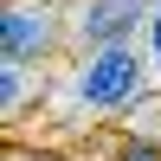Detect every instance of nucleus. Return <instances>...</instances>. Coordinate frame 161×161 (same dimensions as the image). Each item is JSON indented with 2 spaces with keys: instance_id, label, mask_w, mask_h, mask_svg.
<instances>
[{
  "instance_id": "obj_4",
  "label": "nucleus",
  "mask_w": 161,
  "mask_h": 161,
  "mask_svg": "<svg viewBox=\"0 0 161 161\" xmlns=\"http://www.w3.org/2000/svg\"><path fill=\"white\" fill-rule=\"evenodd\" d=\"M116 161H161V148L148 136H123V142H116Z\"/></svg>"
},
{
  "instance_id": "obj_6",
  "label": "nucleus",
  "mask_w": 161,
  "mask_h": 161,
  "mask_svg": "<svg viewBox=\"0 0 161 161\" xmlns=\"http://www.w3.org/2000/svg\"><path fill=\"white\" fill-rule=\"evenodd\" d=\"M148 52L161 58V7H155V19H148Z\"/></svg>"
},
{
  "instance_id": "obj_2",
  "label": "nucleus",
  "mask_w": 161,
  "mask_h": 161,
  "mask_svg": "<svg viewBox=\"0 0 161 161\" xmlns=\"http://www.w3.org/2000/svg\"><path fill=\"white\" fill-rule=\"evenodd\" d=\"M52 45H58V19H52V7H45V0H39V7L13 0L7 19H0V52H7V64H32V58H45Z\"/></svg>"
},
{
  "instance_id": "obj_3",
  "label": "nucleus",
  "mask_w": 161,
  "mask_h": 161,
  "mask_svg": "<svg viewBox=\"0 0 161 161\" xmlns=\"http://www.w3.org/2000/svg\"><path fill=\"white\" fill-rule=\"evenodd\" d=\"M142 7L148 0H90L84 19H77L84 45H129V26L142 19Z\"/></svg>"
},
{
  "instance_id": "obj_7",
  "label": "nucleus",
  "mask_w": 161,
  "mask_h": 161,
  "mask_svg": "<svg viewBox=\"0 0 161 161\" xmlns=\"http://www.w3.org/2000/svg\"><path fill=\"white\" fill-rule=\"evenodd\" d=\"M13 161H26V155H13Z\"/></svg>"
},
{
  "instance_id": "obj_5",
  "label": "nucleus",
  "mask_w": 161,
  "mask_h": 161,
  "mask_svg": "<svg viewBox=\"0 0 161 161\" xmlns=\"http://www.w3.org/2000/svg\"><path fill=\"white\" fill-rule=\"evenodd\" d=\"M19 64H7V71H0V103H7V110H19Z\"/></svg>"
},
{
  "instance_id": "obj_1",
  "label": "nucleus",
  "mask_w": 161,
  "mask_h": 161,
  "mask_svg": "<svg viewBox=\"0 0 161 161\" xmlns=\"http://www.w3.org/2000/svg\"><path fill=\"white\" fill-rule=\"evenodd\" d=\"M142 90V58L129 45H90L77 64V103L84 110H123Z\"/></svg>"
}]
</instances>
